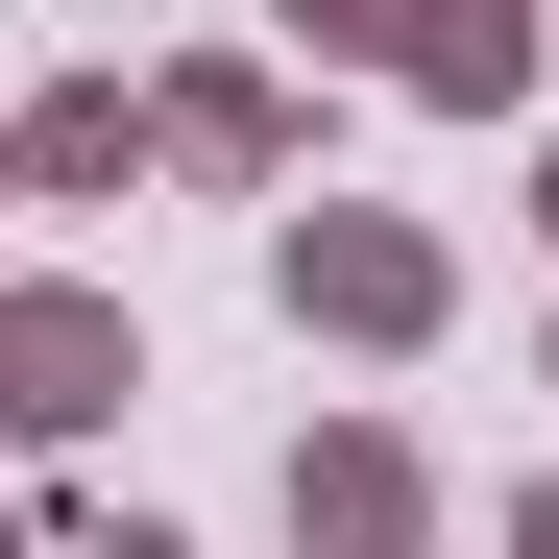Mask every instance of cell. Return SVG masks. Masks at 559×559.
<instances>
[{
	"instance_id": "8",
	"label": "cell",
	"mask_w": 559,
	"mask_h": 559,
	"mask_svg": "<svg viewBox=\"0 0 559 559\" xmlns=\"http://www.w3.org/2000/svg\"><path fill=\"white\" fill-rule=\"evenodd\" d=\"M511 559H559V487H511Z\"/></svg>"
},
{
	"instance_id": "4",
	"label": "cell",
	"mask_w": 559,
	"mask_h": 559,
	"mask_svg": "<svg viewBox=\"0 0 559 559\" xmlns=\"http://www.w3.org/2000/svg\"><path fill=\"white\" fill-rule=\"evenodd\" d=\"M293 559H438V462L390 414H317L293 438Z\"/></svg>"
},
{
	"instance_id": "10",
	"label": "cell",
	"mask_w": 559,
	"mask_h": 559,
	"mask_svg": "<svg viewBox=\"0 0 559 559\" xmlns=\"http://www.w3.org/2000/svg\"><path fill=\"white\" fill-rule=\"evenodd\" d=\"M0 195H25V122H0Z\"/></svg>"
},
{
	"instance_id": "1",
	"label": "cell",
	"mask_w": 559,
	"mask_h": 559,
	"mask_svg": "<svg viewBox=\"0 0 559 559\" xmlns=\"http://www.w3.org/2000/svg\"><path fill=\"white\" fill-rule=\"evenodd\" d=\"M267 293H293V341H365V365H414V341L462 317V243H438L414 195H293V219H267Z\"/></svg>"
},
{
	"instance_id": "2",
	"label": "cell",
	"mask_w": 559,
	"mask_h": 559,
	"mask_svg": "<svg viewBox=\"0 0 559 559\" xmlns=\"http://www.w3.org/2000/svg\"><path fill=\"white\" fill-rule=\"evenodd\" d=\"M146 170H195V195H293V73H267V49H170V73H146Z\"/></svg>"
},
{
	"instance_id": "9",
	"label": "cell",
	"mask_w": 559,
	"mask_h": 559,
	"mask_svg": "<svg viewBox=\"0 0 559 559\" xmlns=\"http://www.w3.org/2000/svg\"><path fill=\"white\" fill-rule=\"evenodd\" d=\"M535 243H559V146H535Z\"/></svg>"
},
{
	"instance_id": "6",
	"label": "cell",
	"mask_w": 559,
	"mask_h": 559,
	"mask_svg": "<svg viewBox=\"0 0 559 559\" xmlns=\"http://www.w3.org/2000/svg\"><path fill=\"white\" fill-rule=\"evenodd\" d=\"M390 98H438V122H511V98H535V0H511V25H414V49H390Z\"/></svg>"
},
{
	"instance_id": "7",
	"label": "cell",
	"mask_w": 559,
	"mask_h": 559,
	"mask_svg": "<svg viewBox=\"0 0 559 559\" xmlns=\"http://www.w3.org/2000/svg\"><path fill=\"white\" fill-rule=\"evenodd\" d=\"M25 559H195V535H170V511H49Z\"/></svg>"
},
{
	"instance_id": "5",
	"label": "cell",
	"mask_w": 559,
	"mask_h": 559,
	"mask_svg": "<svg viewBox=\"0 0 559 559\" xmlns=\"http://www.w3.org/2000/svg\"><path fill=\"white\" fill-rule=\"evenodd\" d=\"M25 122V195H122L146 170V73H49V98H0Z\"/></svg>"
},
{
	"instance_id": "3",
	"label": "cell",
	"mask_w": 559,
	"mask_h": 559,
	"mask_svg": "<svg viewBox=\"0 0 559 559\" xmlns=\"http://www.w3.org/2000/svg\"><path fill=\"white\" fill-rule=\"evenodd\" d=\"M146 390V317L122 293H0V438H98Z\"/></svg>"
},
{
	"instance_id": "11",
	"label": "cell",
	"mask_w": 559,
	"mask_h": 559,
	"mask_svg": "<svg viewBox=\"0 0 559 559\" xmlns=\"http://www.w3.org/2000/svg\"><path fill=\"white\" fill-rule=\"evenodd\" d=\"M0 559H25V511H0Z\"/></svg>"
}]
</instances>
